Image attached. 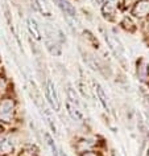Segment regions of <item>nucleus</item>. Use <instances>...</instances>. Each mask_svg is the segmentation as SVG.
<instances>
[{
  "instance_id": "obj_1",
  "label": "nucleus",
  "mask_w": 149,
  "mask_h": 156,
  "mask_svg": "<svg viewBox=\"0 0 149 156\" xmlns=\"http://www.w3.org/2000/svg\"><path fill=\"white\" fill-rule=\"evenodd\" d=\"M46 98H48L50 106L54 111H60L61 108V102H60V97H58V93H57V89H56V85L52 80H48L46 81Z\"/></svg>"
},
{
  "instance_id": "obj_2",
  "label": "nucleus",
  "mask_w": 149,
  "mask_h": 156,
  "mask_svg": "<svg viewBox=\"0 0 149 156\" xmlns=\"http://www.w3.org/2000/svg\"><path fill=\"white\" fill-rule=\"evenodd\" d=\"M104 38H106V41H107L109 49H111L112 52L115 53V56L123 58V57H124V46H123V44L120 42L119 38L115 37L113 34H111L109 32H106V33H104Z\"/></svg>"
},
{
  "instance_id": "obj_3",
  "label": "nucleus",
  "mask_w": 149,
  "mask_h": 156,
  "mask_svg": "<svg viewBox=\"0 0 149 156\" xmlns=\"http://www.w3.org/2000/svg\"><path fill=\"white\" fill-rule=\"evenodd\" d=\"M15 110V103L12 99L7 98L0 102V119L4 122H11Z\"/></svg>"
},
{
  "instance_id": "obj_4",
  "label": "nucleus",
  "mask_w": 149,
  "mask_h": 156,
  "mask_svg": "<svg viewBox=\"0 0 149 156\" xmlns=\"http://www.w3.org/2000/svg\"><path fill=\"white\" fill-rule=\"evenodd\" d=\"M53 2L66 16H69L70 19L77 17V9L73 4H70V2H68V0H53Z\"/></svg>"
},
{
  "instance_id": "obj_5",
  "label": "nucleus",
  "mask_w": 149,
  "mask_h": 156,
  "mask_svg": "<svg viewBox=\"0 0 149 156\" xmlns=\"http://www.w3.org/2000/svg\"><path fill=\"white\" fill-rule=\"evenodd\" d=\"M133 15L136 17H145L149 15V0H139L133 7Z\"/></svg>"
},
{
  "instance_id": "obj_6",
  "label": "nucleus",
  "mask_w": 149,
  "mask_h": 156,
  "mask_svg": "<svg viewBox=\"0 0 149 156\" xmlns=\"http://www.w3.org/2000/svg\"><path fill=\"white\" fill-rule=\"evenodd\" d=\"M94 90H95L96 98L99 101V103L102 105V107H103L106 111H109V101H108V97L106 95L103 87H102L98 82H94Z\"/></svg>"
},
{
  "instance_id": "obj_7",
  "label": "nucleus",
  "mask_w": 149,
  "mask_h": 156,
  "mask_svg": "<svg viewBox=\"0 0 149 156\" xmlns=\"http://www.w3.org/2000/svg\"><path fill=\"white\" fill-rule=\"evenodd\" d=\"M66 107H68V112L69 115L71 116L73 120H75V122H83V115H82V111L79 108V105H75L73 102H70V101H68L66 102Z\"/></svg>"
},
{
  "instance_id": "obj_8",
  "label": "nucleus",
  "mask_w": 149,
  "mask_h": 156,
  "mask_svg": "<svg viewBox=\"0 0 149 156\" xmlns=\"http://www.w3.org/2000/svg\"><path fill=\"white\" fill-rule=\"evenodd\" d=\"M137 77L143 82H148L149 81V66L144 60H141L137 64Z\"/></svg>"
},
{
  "instance_id": "obj_9",
  "label": "nucleus",
  "mask_w": 149,
  "mask_h": 156,
  "mask_svg": "<svg viewBox=\"0 0 149 156\" xmlns=\"http://www.w3.org/2000/svg\"><path fill=\"white\" fill-rule=\"evenodd\" d=\"M34 7H36V9L40 12L42 16H52V9H50L49 4L46 3V0H34Z\"/></svg>"
},
{
  "instance_id": "obj_10",
  "label": "nucleus",
  "mask_w": 149,
  "mask_h": 156,
  "mask_svg": "<svg viewBox=\"0 0 149 156\" xmlns=\"http://www.w3.org/2000/svg\"><path fill=\"white\" fill-rule=\"evenodd\" d=\"M13 151V143L12 140L7 136H2L0 138V155H7Z\"/></svg>"
},
{
  "instance_id": "obj_11",
  "label": "nucleus",
  "mask_w": 149,
  "mask_h": 156,
  "mask_svg": "<svg viewBox=\"0 0 149 156\" xmlns=\"http://www.w3.org/2000/svg\"><path fill=\"white\" fill-rule=\"evenodd\" d=\"M26 24H28V29H29V33L32 34V37H34L36 40H41V32H40V28H38L37 21L33 17H28Z\"/></svg>"
},
{
  "instance_id": "obj_12",
  "label": "nucleus",
  "mask_w": 149,
  "mask_h": 156,
  "mask_svg": "<svg viewBox=\"0 0 149 156\" xmlns=\"http://www.w3.org/2000/svg\"><path fill=\"white\" fill-rule=\"evenodd\" d=\"M44 115H45V119H46V123H48V126L50 127V130H52L54 134H58V128H57V124L54 122L53 119V115L52 112H50L49 108H44Z\"/></svg>"
},
{
  "instance_id": "obj_13",
  "label": "nucleus",
  "mask_w": 149,
  "mask_h": 156,
  "mask_svg": "<svg viewBox=\"0 0 149 156\" xmlns=\"http://www.w3.org/2000/svg\"><path fill=\"white\" fill-rule=\"evenodd\" d=\"M115 9H116V0H108L107 3H104V7H103V13L106 17H109L115 13Z\"/></svg>"
},
{
  "instance_id": "obj_14",
  "label": "nucleus",
  "mask_w": 149,
  "mask_h": 156,
  "mask_svg": "<svg viewBox=\"0 0 149 156\" xmlns=\"http://www.w3.org/2000/svg\"><path fill=\"white\" fill-rule=\"evenodd\" d=\"M45 139H46V144L49 146L50 151H52V154H53L54 156H60V151H58V148H57V146H56V143H54V140L50 138L48 134H45Z\"/></svg>"
},
{
  "instance_id": "obj_15",
  "label": "nucleus",
  "mask_w": 149,
  "mask_h": 156,
  "mask_svg": "<svg viewBox=\"0 0 149 156\" xmlns=\"http://www.w3.org/2000/svg\"><path fill=\"white\" fill-rule=\"evenodd\" d=\"M92 146H94V140H82V142H79V144H78V150L86 152Z\"/></svg>"
},
{
  "instance_id": "obj_16",
  "label": "nucleus",
  "mask_w": 149,
  "mask_h": 156,
  "mask_svg": "<svg viewBox=\"0 0 149 156\" xmlns=\"http://www.w3.org/2000/svg\"><path fill=\"white\" fill-rule=\"evenodd\" d=\"M82 156H98V155L95 154V152H92V151H86Z\"/></svg>"
},
{
  "instance_id": "obj_17",
  "label": "nucleus",
  "mask_w": 149,
  "mask_h": 156,
  "mask_svg": "<svg viewBox=\"0 0 149 156\" xmlns=\"http://www.w3.org/2000/svg\"><path fill=\"white\" fill-rule=\"evenodd\" d=\"M5 89V81L3 78H0V90H4Z\"/></svg>"
},
{
  "instance_id": "obj_18",
  "label": "nucleus",
  "mask_w": 149,
  "mask_h": 156,
  "mask_svg": "<svg viewBox=\"0 0 149 156\" xmlns=\"http://www.w3.org/2000/svg\"><path fill=\"white\" fill-rule=\"evenodd\" d=\"M95 2L98 3V4H103V3H104V0H95Z\"/></svg>"
},
{
  "instance_id": "obj_19",
  "label": "nucleus",
  "mask_w": 149,
  "mask_h": 156,
  "mask_svg": "<svg viewBox=\"0 0 149 156\" xmlns=\"http://www.w3.org/2000/svg\"><path fill=\"white\" fill-rule=\"evenodd\" d=\"M60 156H68V155H66V154H65V152H62V151H60Z\"/></svg>"
},
{
  "instance_id": "obj_20",
  "label": "nucleus",
  "mask_w": 149,
  "mask_h": 156,
  "mask_svg": "<svg viewBox=\"0 0 149 156\" xmlns=\"http://www.w3.org/2000/svg\"><path fill=\"white\" fill-rule=\"evenodd\" d=\"M148 156H149V151H148Z\"/></svg>"
}]
</instances>
